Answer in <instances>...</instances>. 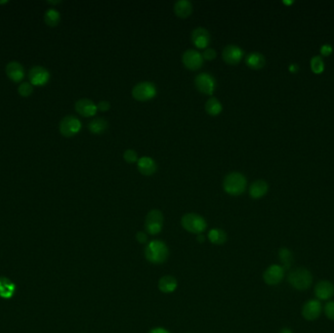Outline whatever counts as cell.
<instances>
[{"mask_svg":"<svg viewBox=\"0 0 334 333\" xmlns=\"http://www.w3.org/2000/svg\"><path fill=\"white\" fill-rule=\"evenodd\" d=\"M145 257L152 264H164L169 257V249L167 244L159 239L152 240L145 248Z\"/></svg>","mask_w":334,"mask_h":333,"instance_id":"obj_1","label":"cell"},{"mask_svg":"<svg viewBox=\"0 0 334 333\" xmlns=\"http://www.w3.org/2000/svg\"><path fill=\"white\" fill-rule=\"evenodd\" d=\"M287 280L292 288L298 291H304L312 286L313 275L307 268L299 267L289 272Z\"/></svg>","mask_w":334,"mask_h":333,"instance_id":"obj_2","label":"cell"},{"mask_svg":"<svg viewBox=\"0 0 334 333\" xmlns=\"http://www.w3.org/2000/svg\"><path fill=\"white\" fill-rule=\"evenodd\" d=\"M247 181L243 174L239 172H231L223 180L224 191L231 196H240L246 189Z\"/></svg>","mask_w":334,"mask_h":333,"instance_id":"obj_3","label":"cell"},{"mask_svg":"<svg viewBox=\"0 0 334 333\" xmlns=\"http://www.w3.org/2000/svg\"><path fill=\"white\" fill-rule=\"evenodd\" d=\"M182 227L189 233L201 234L207 228L206 220L197 213H187L181 219Z\"/></svg>","mask_w":334,"mask_h":333,"instance_id":"obj_4","label":"cell"},{"mask_svg":"<svg viewBox=\"0 0 334 333\" xmlns=\"http://www.w3.org/2000/svg\"><path fill=\"white\" fill-rule=\"evenodd\" d=\"M157 87L155 83L151 81H141L134 85L132 88V96L135 100L146 102L152 100L157 95Z\"/></svg>","mask_w":334,"mask_h":333,"instance_id":"obj_5","label":"cell"},{"mask_svg":"<svg viewBox=\"0 0 334 333\" xmlns=\"http://www.w3.org/2000/svg\"><path fill=\"white\" fill-rule=\"evenodd\" d=\"M165 217L161 210L152 209L146 216L145 219V230L150 234H158L161 233L164 227Z\"/></svg>","mask_w":334,"mask_h":333,"instance_id":"obj_6","label":"cell"},{"mask_svg":"<svg viewBox=\"0 0 334 333\" xmlns=\"http://www.w3.org/2000/svg\"><path fill=\"white\" fill-rule=\"evenodd\" d=\"M195 85L197 89L206 95H211L217 86L216 79L208 72H201L195 78Z\"/></svg>","mask_w":334,"mask_h":333,"instance_id":"obj_7","label":"cell"},{"mask_svg":"<svg viewBox=\"0 0 334 333\" xmlns=\"http://www.w3.org/2000/svg\"><path fill=\"white\" fill-rule=\"evenodd\" d=\"M81 127V121L74 115H67L63 117L59 124L60 133L67 138L76 135L80 131Z\"/></svg>","mask_w":334,"mask_h":333,"instance_id":"obj_8","label":"cell"},{"mask_svg":"<svg viewBox=\"0 0 334 333\" xmlns=\"http://www.w3.org/2000/svg\"><path fill=\"white\" fill-rule=\"evenodd\" d=\"M323 311L322 303L318 299L308 300L301 309L302 317L309 322L316 321L320 318Z\"/></svg>","mask_w":334,"mask_h":333,"instance_id":"obj_9","label":"cell"},{"mask_svg":"<svg viewBox=\"0 0 334 333\" xmlns=\"http://www.w3.org/2000/svg\"><path fill=\"white\" fill-rule=\"evenodd\" d=\"M285 270L280 265H271L268 267L263 274V279L268 285H278L284 278Z\"/></svg>","mask_w":334,"mask_h":333,"instance_id":"obj_10","label":"cell"},{"mask_svg":"<svg viewBox=\"0 0 334 333\" xmlns=\"http://www.w3.org/2000/svg\"><path fill=\"white\" fill-rule=\"evenodd\" d=\"M203 60L202 54L196 49H188L182 55L184 66L191 70L200 69L203 65Z\"/></svg>","mask_w":334,"mask_h":333,"instance_id":"obj_11","label":"cell"},{"mask_svg":"<svg viewBox=\"0 0 334 333\" xmlns=\"http://www.w3.org/2000/svg\"><path fill=\"white\" fill-rule=\"evenodd\" d=\"M29 78L33 85L43 86L50 80V72L46 67L34 66L29 71Z\"/></svg>","mask_w":334,"mask_h":333,"instance_id":"obj_12","label":"cell"},{"mask_svg":"<svg viewBox=\"0 0 334 333\" xmlns=\"http://www.w3.org/2000/svg\"><path fill=\"white\" fill-rule=\"evenodd\" d=\"M243 55H244L243 50L239 46L234 44L227 45L222 52L223 60L229 65L238 64L243 58Z\"/></svg>","mask_w":334,"mask_h":333,"instance_id":"obj_13","label":"cell"},{"mask_svg":"<svg viewBox=\"0 0 334 333\" xmlns=\"http://www.w3.org/2000/svg\"><path fill=\"white\" fill-rule=\"evenodd\" d=\"M315 295L319 301H328L334 296V284L327 279L319 281L314 289Z\"/></svg>","mask_w":334,"mask_h":333,"instance_id":"obj_14","label":"cell"},{"mask_svg":"<svg viewBox=\"0 0 334 333\" xmlns=\"http://www.w3.org/2000/svg\"><path fill=\"white\" fill-rule=\"evenodd\" d=\"M75 111L84 117L94 116L97 112V105L90 99L82 98L76 101L74 104Z\"/></svg>","mask_w":334,"mask_h":333,"instance_id":"obj_15","label":"cell"},{"mask_svg":"<svg viewBox=\"0 0 334 333\" xmlns=\"http://www.w3.org/2000/svg\"><path fill=\"white\" fill-rule=\"evenodd\" d=\"M191 40L196 47L200 49H206L210 43L211 36L206 29L199 27L192 32Z\"/></svg>","mask_w":334,"mask_h":333,"instance_id":"obj_16","label":"cell"},{"mask_svg":"<svg viewBox=\"0 0 334 333\" xmlns=\"http://www.w3.org/2000/svg\"><path fill=\"white\" fill-rule=\"evenodd\" d=\"M7 76L13 82H21L25 77V68L18 61H11L5 67Z\"/></svg>","mask_w":334,"mask_h":333,"instance_id":"obj_17","label":"cell"},{"mask_svg":"<svg viewBox=\"0 0 334 333\" xmlns=\"http://www.w3.org/2000/svg\"><path fill=\"white\" fill-rule=\"evenodd\" d=\"M137 168L139 172L145 176H151L155 174L158 170L157 163L149 157H143L138 160Z\"/></svg>","mask_w":334,"mask_h":333,"instance_id":"obj_18","label":"cell"},{"mask_svg":"<svg viewBox=\"0 0 334 333\" xmlns=\"http://www.w3.org/2000/svg\"><path fill=\"white\" fill-rule=\"evenodd\" d=\"M193 3L189 0H178L174 3L173 10L177 17L179 18H188L193 13Z\"/></svg>","mask_w":334,"mask_h":333,"instance_id":"obj_19","label":"cell"},{"mask_svg":"<svg viewBox=\"0 0 334 333\" xmlns=\"http://www.w3.org/2000/svg\"><path fill=\"white\" fill-rule=\"evenodd\" d=\"M269 186L264 180H256L250 185L249 195L252 199H261L267 194Z\"/></svg>","mask_w":334,"mask_h":333,"instance_id":"obj_20","label":"cell"},{"mask_svg":"<svg viewBox=\"0 0 334 333\" xmlns=\"http://www.w3.org/2000/svg\"><path fill=\"white\" fill-rule=\"evenodd\" d=\"M246 65L253 69H260L265 66L266 59L263 54L259 52L249 53L245 58Z\"/></svg>","mask_w":334,"mask_h":333,"instance_id":"obj_21","label":"cell"},{"mask_svg":"<svg viewBox=\"0 0 334 333\" xmlns=\"http://www.w3.org/2000/svg\"><path fill=\"white\" fill-rule=\"evenodd\" d=\"M16 290V285L9 278L0 277V297L1 298H11Z\"/></svg>","mask_w":334,"mask_h":333,"instance_id":"obj_22","label":"cell"},{"mask_svg":"<svg viewBox=\"0 0 334 333\" xmlns=\"http://www.w3.org/2000/svg\"><path fill=\"white\" fill-rule=\"evenodd\" d=\"M178 286L177 279L172 276H165L159 280V288L164 293H172Z\"/></svg>","mask_w":334,"mask_h":333,"instance_id":"obj_23","label":"cell"},{"mask_svg":"<svg viewBox=\"0 0 334 333\" xmlns=\"http://www.w3.org/2000/svg\"><path fill=\"white\" fill-rule=\"evenodd\" d=\"M278 259L281 262V265L284 270H289L293 265L294 255L290 249L287 247H281L278 250Z\"/></svg>","mask_w":334,"mask_h":333,"instance_id":"obj_24","label":"cell"},{"mask_svg":"<svg viewBox=\"0 0 334 333\" xmlns=\"http://www.w3.org/2000/svg\"><path fill=\"white\" fill-rule=\"evenodd\" d=\"M87 127L91 133L100 135L109 128V122L103 117H95L88 123Z\"/></svg>","mask_w":334,"mask_h":333,"instance_id":"obj_25","label":"cell"},{"mask_svg":"<svg viewBox=\"0 0 334 333\" xmlns=\"http://www.w3.org/2000/svg\"><path fill=\"white\" fill-rule=\"evenodd\" d=\"M207 237L211 243L215 245H222L227 241L228 235L222 229H212L209 231Z\"/></svg>","mask_w":334,"mask_h":333,"instance_id":"obj_26","label":"cell"},{"mask_svg":"<svg viewBox=\"0 0 334 333\" xmlns=\"http://www.w3.org/2000/svg\"><path fill=\"white\" fill-rule=\"evenodd\" d=\"M44 22L49 27H57L61 22V14L54 8L48 9L44 14Z\"/></svg>","mask_w":334,"mask_h":333,"instance_id":"obj_27","label":"cell"},{"mask_svg":"<svg viewBox=\"0 0 334 333\" xmlns=\"http://www.w3.org/2000/svg\"><path fill=\"white\" fill-rule=\"evenodd\" d=\"M204 109L206 111V112L210 115H218L222 110H223V106L220 103V101L218 100L215 97H211L208 100L206 101L205 105H204Z\"/></svg>","mask_w":334,"mask_h":333,"instance_id":"obj_28","label":"cell"},{"mask_svg":"<svg viewBox=\"0 0 334 333\" xmlns=\"http://www.w3.org/2000/svg\"><path fill=\"white\" fill-rule=\"evenodd\" d=\"M18 92L22 97H29L34 92V85L31 82H23L19 85Z\"/></svg>","mask_w":334,"mask_h":333,"instance_id":"obj_29","label":"cell"},{"mask_svg":"<svg viewBox=\"0 0 334 333\" xmlns=\"http://www.w3.org/2000/svg\"><path fill=\"white\" fill-rule=\"evenodd\" d=\"M311 67L315 73H321L325 69V64L320 56H316L311 60Z\"/></svg>","mask_w":334,"mask_h":333,"instance_id":"obj_30","label":"cell"},{"mask_svg":"<svg viewBox=\"0 0 334 333\" xmlns=\"http://www.w3.org/2000/svg\"><path fill=\"white\" fill-rule=\"evenodd\" d=\"M123 159L127 164H135L138 162V154L132 149H127L123 153Z\"/></svg>","mask_w":334,"mask_h":333,"instance_id":"obj_31","label":"cell"},{"mask_svg":"<svg viewBox=\"0 0 334 333\" xmlns=\"http://www.w3.org/2000/svg\"><path fill=\"white\" fill-rule=\"evenodd\" d=\"M324 312H325V315L326 317L331 320V321H334V301L332 300V301H329L325 307H324Z\"/></svg>","mask_w":334,"mask_h":333,"instance_id":"obj_32","label":"cell"},{"mask_svg":"<svg viewBox=\"0 0 334 333\" xmlns=\"http://www.w3.org/2000/svg\"><path fill=\"white\" fill-rule=\"evenodd\" d=\"M216 56H217L216 51L213 48H211V47H207L206 49H204V52L202 54L203 59L208 60V61H212L213 59L216 58Z\"/></svg>","mask_w":334,"mask_h":333,"instance_id":"obj_33","label":"cell"},{"mask_svg":"<svg viewBox=\"0 0 334 333\" xmlns=\"http://www.w3.org/2000/svg\"><path fill=\"white\" fill-rule=\"evenodd\" d=\"M97 109L101 111H108L111 109V103L109 101H100L97 104Z\"/></svg>","mask_w":334,"mask_h":333,"instance_id":"obj_34","label":"cell"},{"mask_svg":"<svg viewBox=\"0 0 334 333\" xmlns=\"http://www.w3.org/2000/svg\"><path fill=\"white\" fill-rule=\"evenodd\" d=\"M321 53L324 56H329L333 53V46L331 44H325L321 48Z\"/></svg>","mask_w":334,"mask_h":333,"instance_id":"obj_35","label":"cell"},{"mask_svg":"<svg viewBox=\"0 0 334 333\" xmlns=\"http://www.w3.org/2000/svg\"><path fill=\"white\" fill-rule=\"evenodd\" d=\"M136 239L140 243H146L148 241V235H147V233H145V232L140 231V232L136 233Z\"/></svg>","mask_w":334,"mask_h":333,"instance_id":"obj_36","label":"cell"},{"mask_svg":"<svg viewBox=\"0 0 334 333\" xmlns=\"http://www.w3.org/2000/svg\"><path fill=\"white\" fill-rule=\"evenodd\" d=\"M149 333H170L166 329L163 328H156L154 330H152Z\"/></svg>","mask_w":334,"mask_h":333,"instance_id":"obj_37","label":"cell"},{"mask_svg":"<svg viewBox=\"0 0 334 333\" xmlns=\"http://www.w3.org/2000/svg\"><path fill=\"white\" fill-rule=\"evenodd\" d=\"M293 333V331L290 330V329H288V328H283V329H281L279 331V333Z\"/></svg>","mask_w":334,"mask_h":333,"instance_id":"obj_38","label":"cell"},{"mask_svg":"<svg viewBox=\"0 0 334 333\" xmlns=\"http://www.w3.org/2000/svg\"><path fill=\"white\" fill-rule=\"evenodd\" d=\"M47 3H49V4H52V5H57V4H60V3H62V1L61 0H48L47 1Z\"/></svg>","mask_w":334,"mask_h":333,"instance_id":"obj_39","label":"cell"},{"mask_svg":"<svg viewBox=\"0 0 334 333\" xmlns=\"http://www.w3.org/2000/svg\"><path fill=\"white\" fill-rule=\"evenodd\" d=\"M297 69H298V66H296V65H290L289 66V70L290 71H292V72H295V71H297Z\"/></svg>","mask_w":334,"mask_h":333,"instance_id":"obj_40","label":"cell"},{"mask_svg":"<svg viewBox=\"0 0 334 333\" xmlns=\"http://www.w3.org/2000/svg\"><path fill=\"white\" fill-rule=\"evenodd\" d=\"M204 238H205L204 235H202L201 233V234H199V236H198V241H199V242H203V241H204Z\"/></svg>","mask_w":334,"mask_h":333,"instance_id":"obj_41","label":"cell"},{"mask_svg":"<svg viewBox=\"0 0 334 333\" xmlns=\"http://www.w3.org/2000/svg\"><path fill=\"white\" fill-rule=\"evenodd\" d=\"M292 2H293V1H288V2H287V1H284L285 4H290V3H292Z\"/></svg>","mask_w":334,"mask_h":333,"instance_id":"obj_42","label":"cell"},{"mask_svg":"<svg viewBox=\"0 0 334 333\" xmlns=\"http://www.w3.org/2000/svg\"><path fill=\"white\" fill-rule=\"evenodd\" d=\"M3 3H8V1H0V4H3Z\"/></svg>","mask_w":334,"mask_h":333,"instance_id":"obj_43","label":"cell"}]
</instances>
